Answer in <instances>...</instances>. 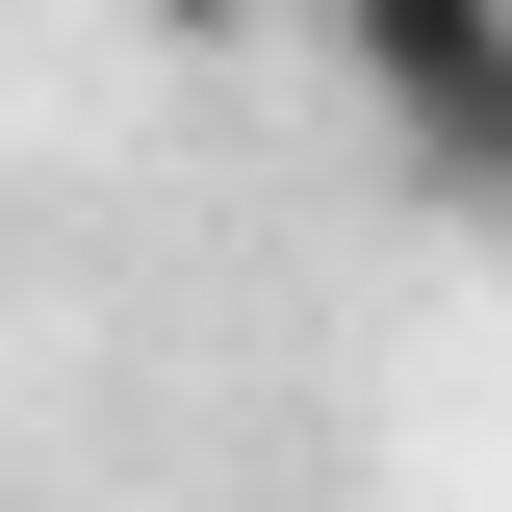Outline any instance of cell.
Masks as SVG:
<instances>
[{
    "label": "cell",
    "mask_w": 512,
    "mask_h": 512,
    "mask_svg": "<svg viewBox=\"0 0 512 512\" xmlns=\"http://www.w3.org/2000/svg\"><path fill=\"white\" fill-rule=\"evenodd\" d=\"M333 77H359L384 154H436V128L512 77V0H333Z\"/></svg>",
    "instance_id": "1"
},
{
    "label": "cell",
    "mask_w": 512,
    "mask_h": 512,
    "mask_svg": "<svg viewBox=\"0 0 512 512\" xmlns=\"http://www.w3.org/2000/svg\"><path fill=\"white\" fill-rule=\"evenodd\" d=\"M410 180H436V205H461V231H512V77H487V103H461V128H436V154H410Z\"/></svg>",
    "instance_id": "2"
},
{
    "label": "cell",
    "mask_w": 512,
    "mask_h": 512,
    "mask_svg": "<svg viewBox=\"0 0 512 512\" xmlns=\"http://www.w3.org/2000/svg\"><path fill=\"white\" fill-rule=\"evenodd\" d=\"M128 26H154V52H231V26H256V0H128Z\"/></svg>",
    "instance_id": "3"
}]
</instances>
